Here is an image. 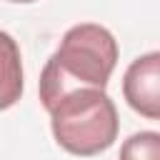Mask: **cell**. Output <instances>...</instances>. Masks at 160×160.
Masks as SVG:
<instances>
[{"label": "cell", "mask_w": 160, "mask_h": 160, "mask_svg": "<svg viewBox=\"0 0 160 160\" xmlns=\"http://www.w3.org/2000/svg\"><path fill=\"white\" fill-rule=\"evenodd\" d=\"M118 62L112 32L95 22H82L62 35L60 48L50 55L40 75V100L50 112L60 98L80 88L105 90Z\"/></svg>", "instance_id": "6da1fadb"}, {"label": "cell", "mask_w": 160, "mask_h": 160, "mask_svg": "<svg viewBox=\"0 0 160 160\" xmlns=\"http://www.w3.org/2000/svg\"><path fill=\"white\" fill-rule=\"evenodd\" d=\"M50 125L58 145L72 155H98L118 138L115 102L100 88H80L68 92L50 110Z\"/></svg>", "instance_id": "7a4b0ae2"}, {"label": "cell", "mask_w": 160, "mask_h": 160, "mask_svg": "<svg viewBox=\"0 0 160 160\" xmlns=\"http://www.w3.org/2000/svg\"><path fill=\"white\" fill-rule=\"evenodd\" d=\"M122 95L135 112L160 120V50L130 62L122 78Z\"/></svg>", "instance_id": "3957f363"}, {"label": "cell", "mask_w": 160, "mask_h": 160, "mask_svg": "<svg viewBox=\"0 0 160 160\" xmlns=\"http://www.w3.org/2000/svg\"><path fill=\"white\" fill-rule=\"evenodd\" d=\"M120 160H160V132L142 130L130 135L120 148Z\"/></svg>", "instance_id": "277c9868"}, {"label": "cell", "mask_w": 160, "mask_h": 160, "mask_svg": "<svg viewBox=\"0 0 160 160\" xmlns=\"http://www.w3.org/2000/svg\"><path fill=\"white\" fill-rule=\"evenodd\" d=\"M12 2H32V0H12Z\"/></svg>", "instance_id": "5b68a950"}]
</instances>
